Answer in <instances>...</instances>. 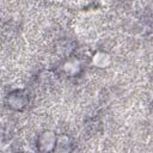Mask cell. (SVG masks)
Returning a JSON list of instances; mask_svg holds the SVG:
<instances>
[{"label":"cell","instance_id":"4","mask_svg":"<svg viewBox=\"0 0 153 153\" xmlns=\"http://www.w3.org/2000/svg\"><path fill=\"white\" fill-rule=\"evenodd\" d=\"M62 69H63V72H65L66 74H68V75H72V76H73V75H76V74L80 72V69H81L80 61L76 60V59H69V60H67V61L63 63Z\"/></svg>","mask_w":153,"mask_h":153},{"label":"cell","instance_id":"2","mask_svg":"<svg viewBox=\"0 0 153 153\" xmlns=\"http://www.w3.org/2000/svg\"><path fill=\"white\" fill-rule=\"evenodd\" d=\"M91 62H92V65L94 67L103 69V68H106V67H109L111 65V56H110L109 53L99 50V51H96L92 55Z\"/></svg>","mask_w":153,"mask_h":153},{"label":"cell","instance_id":"3","mask_svg":"<svg viewBox=\"0 0 153 153\" xmlns=\"http://www.w3.org/2000/svg\"><path fill=\"white\" fill-rule=\"evenodd\" d=\"M7 103H8L10 108H12L14 110H20V109L24 108L26 100H25V97L23 94H20L19 92H13L8 96Z\"/></svg>","mask_w":153,"mask_h":153},{"label":"cell","instance_id":"5","mask_svg":"<svg viewBox=\"0 0 153 153\" xmlns=\"http://www.w3.org/2000/svg\"><path fill=\"white\" fill-rule=\"evenodd\" d=\"M149 122H151V124L153 126V111H152L151 115H149Z\"/></svg>","mask_w":153,"mask_h":153},{"label":"cell","instance_id":"1","mask_svg":"<svg viewBox=\"0 0 153 153\" xmlns=\"http://www.w3.org/2000/svg\"><path fill=\"white\" fill-rule=\"evenodd\" d=\"M57 135L53 130H45L38 136V146L42 152H51L56 147Z\"/></svg>","mask_w":153,"mask_h":153}]
</instances>
